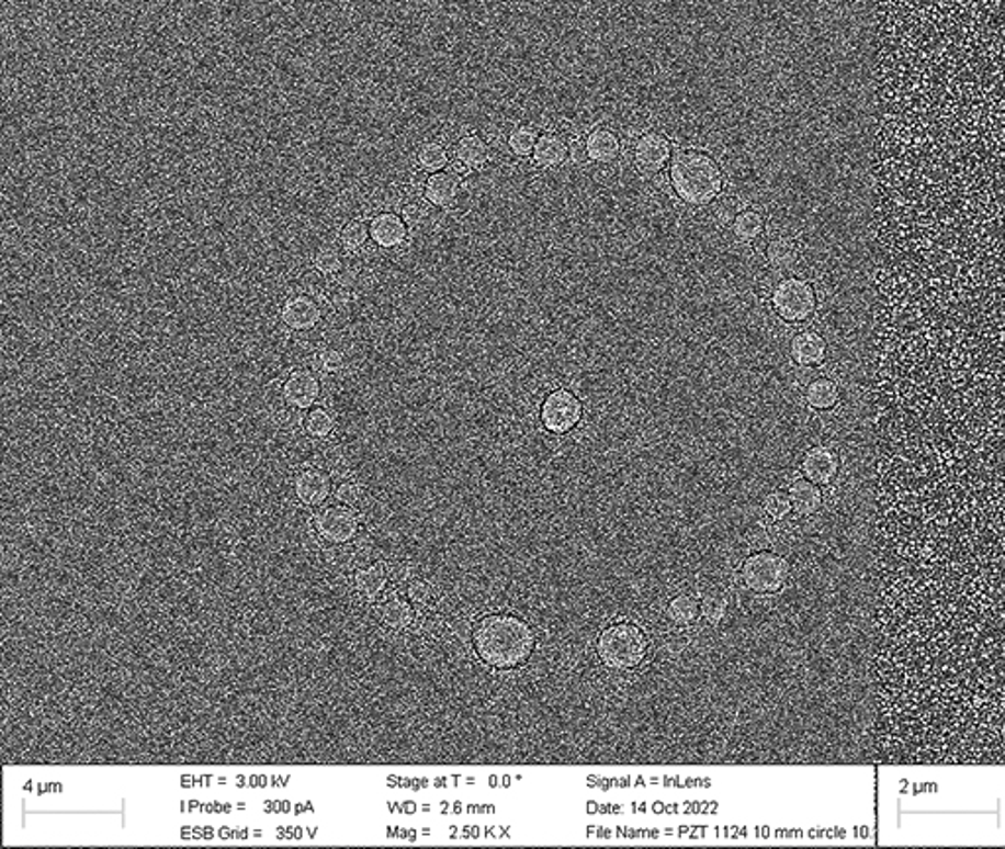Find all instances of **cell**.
<instances>
[{"label": "cell", "instance_id": "f1b7e54d", "mask_svg": "<svg viewBox=\"0 0 1005 849\" xmlns=\"http://www.w3.org/2000/svg\"><path fill=\"white\" fill-rule=\"evenodd\" d=\"M764 231V218L758 213L754 211H743L741 214H736L735 220H733V234L738 241L743 244H753V241L758 240L763 236Z\"/></svg>", "mask_w": 1005, "mask_h": 849}, {"label": "cell", "instance_id": "1f68e13d", "mask_svg": "<svg viewBox=\"0 0 1005 849\" xmlns=\"http://www.w3.org/2000/svg\"><path fill=\"white\" fill-rule=\"evenodd\" d=\"M448 171H450V173H454V176L456 177H460L462 181H464L466 177H470L472 176V173H474V171H470V169H467V167L464 166V163H460L458 159H452V161H450V166H448Z\"/></svg>", "mask_w": 1005, "mask_h": 849}, {"label": "cell", "instance_id": "2e32d148", "mask_svg": "<svg viewBox=\"0 0 1005 849\" xmlns=\"http://www.w3.org/2000/svg\"><path fill=\"white\" fill-rule=\"evenodd\" d=\"M664 619L670 624L671 629L689 630L696 626V622L701 619L699 612V599L696 592L681 591L674 595L666 609H664Z\"/></svg>", "mask_w": 1005, "mask_h": 849}, {"label": "cell", "instance_id": "7c38bea8", "mask_svg": "<svg viewBox=\"0 0 1005 849\" xmlns=\"http://www.w3.org/2000/svg\"><path fill=\"white\" fill-rule=\"evenodd\" d=\"M372 244L380 250L395 251L409 244V228L399 214L382 213L370 220Z\"/></svg>", "mask_w": 1005, "mask_h": 849}, {"label": "cell", "instance_id": "5bb4252c", "mask_svg": "<svg viewBox=\"0 0 1005 849\" xmlns=\"http://www.w3.org/2000/svg\"><path fill=\"white\" fill-rule=\"evenodd\" d=\"M399 216L409 228V238H422L440 220V211L425 199V194H420L400 206Z\"/></svg>", "mask_w": 1005, "mask_h": 849}, {"label": "cell", "instance_id": "4fadbf2b", "mask_svg": "<svg viewBox=\"0 0 1005 849\" xmlns=\"http://www.w3.org/2000/svg\"><path fill=\"white\" fill-rule=\"evenodd\" d=\"M840 469V460L837 453L825 445H815L801 460V475L803 479L811 480L820 487L831 485Z\"/></svg>", "mask_w": 1005, "mask_h": 849}, {"label": "cell", "instance_id": "ba28073f", "mask_svg": "<svg viewBox=\"0 0 1005 849\" xmlns=\"http://www.w3.org/2000/svg\"><path fill=\"white\" fill-rule=\"evenodd\" d=\"M584 418L581 400L566 388L552 390L540 407V422L552 435H566L576 430Z\"/></svg>", "mask_w": 1005, "mask_h": 849}, {"label": "cell", "instance_id": "83f0119b", "mask_svg": "<svg viewBox=\"0 0 1005 849\" xmlns=\"http://www.w3.org/2000/svg\"><path fill=\"white\" fill-rule=\"evenodd\" d=\"M415 161H417V169L429 173V176H434V173H440L444 171V167L450 166V154H448L447 146L440 144V142H425L420 144L417 148V154H415Z\"/></svg>", "mask_w": 1005, "mask_h": 849}, {"label": "cell", "instance_id": "8992f818", "mask_svg": "<svg viewBox=\"0 0 1005 849\" xmlns=\"http://www.w3.org/2000/svg\"><path fill=\"white\" fill-rule=\"evenodd\" d=\"M336 483L325 469L301 465L287 473V495L303 512H313L332 500Z\"/></svg>", "mask_w": 1005, "mask_h": 849}, {"label": "cell", "instance_id": "4316f807", "mask_svg": "<svg viewBox=\"0 0 1005 849\" xmlns=\"http://www.w3.org/2000/svg\"><path fill=\"white\" fill-rule=\"evenodd\" d=\"M840 400V390L835 381L831 378H813L805 388V403L815 410H831L837 407Z\"/></svg>", "mask_w": 1005, "mask_h": 849}, {"label": "cell", "instance_id": "ffe728a7", "mask_svg": "<svg viewBox=\"0 0 1005 849\" xmlns=\"http://www.w3.org/2000/svg\"><path fill=\"white\" fill-rule=\"evenodd\" d=\"M587 159L597 166H611L621 156V139L607 128H597L586 139Z\"/></svg>", "mask_w": 1005, "mask_h": 849}, {"label": "cell", "instance_id": "9a60e30c", "mask_svg": "<svg viewBox=\"0 0 1005 849\" xmlns=\"http://www.w3.org/2000/svg\"><path fill=\"white\" fill-rule=\"evenodd\" d=\"M464 191V181L450 171H440L429 177L425 186V199L438 211H448L456 206Z\"/></svg>", "mask_w": 1005, "mask_h": 849}, {"label": "cell", "instance_id": "ac0fdd59", "mask_svg": "<svg viewBox=\"0 0 1005 849\" xmlns=\"http://www.w3.org/2000/svg\"><path fill=\"white\" fill-rule=\"evenodd\" d=\"M342 428H346L345 415L336 408L318 405L305 415V432L315 440H328Z\"/></svg>", "mask_w": 1005, "mask_h": 849}, {"label": "cell", "instance_id": "f546056e", "mask_svg": "<svg viewBox=\"0 0 1005 849\" xmlns=\"http://www.w3.org/2000/svg\"><path fill=\"white\" fill-rule=\"evenodd\" d=\"M539 138V132L534 126H517V128L512 129L507 144H509L512 156L524 159L534 154Z\"/></svg>", "mask_w": 1005, "mask_h": 849}, {"label": "cell", "instance_id": "3957f363", "mask_svg": "<svg viewBox=\"0 0 1005 849\" xmlns=\"http://www.w3.org/2000/svg\"><path fill=\"white\" fill-rule=\"evenodd\" d=\"M674 193L688 206H708L723 191V171L718 161L701 151H680L671 161Z\"/></svg>", "mask_w": 1005, "mask_h": 849}, {"label": "cell", "instance_id": "cb8c5ba5", "mask_svg": "<svg viewBox=\"0 0 1005 849\" xmlns=\"http://www.w3.org/2000/svg\"><path fill=\"white\" fill-rule=\"evenodd\" d=\"M336 241H338L340 248L346 251V256H355V253L365 250V248L372 244L370 220L350 218V220L345 222V224L338 228Z\"/></svg>", "mask_w": 1005, "mask_h": 849}, {"label": "cell", "instance_id": "7402d4cb", "mask_svg": "<svg viewBox=\"0 0 1005 849\" xmlns=\"http://www.w3.org/2000/svg\"><path fill=\"white\" fill-rule=\"evenodd\" d=\"M729 610H731V597H729V592L725 589L709 587V589L701 592L699 612H701L703 624L709 629H719L729 616Z\"/></svg>", "mask_w": 1005, "mask_h": 849}, {"label": "cell", "instance_id": "7a4b0ae2", "mask_svg": "<svg viewBox=\"0 0 1005 849\" xmlns=\"http://www.w3.org/2000/svg\"><path fill=\"white\" fill-rule=\"evenodd\" d=\"M654 642L636 622L617 620L597 632L594 659L607 677H636L652 665Z\"/></svg>", "mask_w": 1005, "mask_h": 849}, {"label": "cell", "instance_id": "44dd1931", "mask_svg": "<svg viewBox=\"0 0 1005 849\" xmlns=\"http://www.w3.org/2000/svg\"><path fill=\"white\" fill-rule=\"evenodd\" d=\"M790 351L801 367H815L827 358V343L817 332H801L791 340Z\"/></svg>", "mask_w": 1005, "mask_h": 849}, {"label": "cell", "instance_id": "8fae6325", "mask_svg": "<svg viewBox=\"0 0 1005 849\" xmlns=\"http://www.w3.org/2000/svg\"><path fill=\"white\" fill-rule=\"evenodd\" d=\"M670 158V139L656 132H646L634 144L633 163L643 176H658Z\"/></svg>", "mask_w": 1005, "mask_h": 849}, {"label": "cell", "instance_id": "5b68a950", "mask_svg": "<svg viewBox=\"0 0 1005 849\" xmlns=\"http://www.w3.org/2000/svg\"><path fill=\"white\" fill-rule=\"evenodd\" d=\"M791 565L783 555L773 552H754L746 555L738 567V579L746 591L754 595H776L790 581Z\"/></svg>", "mask_w": 1005, "mask_h": 849}, {"label": "cell", "instance_id": "484cf974", "mask_svg": "<svg viewBox=\"0 0 1005 849\" xmlns=\"http://www.w3.org/2000/svg\"><path fill=\"white\" fill-rule=\"evenodd\" d=\"M766 261L768 265L773 269V271H788V269L793 268L800 259V248L798 244L793 241V238H788V236H780V238H773L768 246H766Z\"/></svg>", "mask_w": 1005, "mask_h": 849}, {"label": "cell", "instance_id": "30bf717a", "mask_svg": "<svg viewBox=\"0 0 1005 849\" xmlns=\"http://www.w3.org/2000/svg\"><path fill=\"white\" fill-rule=\"evenodd\" d=\"M281 397L285 405L295 410L308 412L310 408L318 407L325 398L323 381L310 367H295L283 373V387Z\"/></svg>", "mask_w": 1005, "mask_h": 849}, {"label": "cell", "instance_id": "277c9868", "mask_svg": "<svg viewBox=\"0 0 1005 849\" xmlns=\"http://www.w3.org/2000/svg\"><path fill=\"white\" fill-rule=\"evenodd\" d=\"M363 528V517L358 510L338 505L335 500L313 512H305L303 522V530L313 535L318 544L325 545L350 544L362 534Z\"/></svg>", "mask_w": 1005, "mask_h": 849}, {"label": "cell", "instance_id": "d4e9b609", "mask_svg": "<svg viewBox=\"0 0 1005 849\" xmlns=\"http://www.w3.org/2000/svg\"><path fill=\"white\" fill-rule=\"evenodd\" d=\"M454 159L464 163L474 173L482 171L489 161V146L479 136L470 134L454 144Z\"/></svg>", "mask_w": 1005, "mask_h": 849}, {"label": "cell", "instance_id": "52a82bcc", "mask_svg": "<svg viewBox=\"0 0 1005 849\" xmlns=\"http://www.w3.org/2000/svg\"><path fill=\"white\" fill-rule=\"evenodd\" d=\"M772 305L786 322H805L817 308V295L815 288L803 279H782L773 288Z\"/></svg>", "mask_w": 1005, "mask_h": 849}, {"label": "cell", "instance_id": "e0dca14e", "mask_svg": "<svg viewBox=\"0 0 1005 849\" xmlns=\"http://www.w3.org/2000/svg\"><path fill=\"white\" fill-rule=\"evenodd\" d=\"M569 158V142L560 136L556 132H549V134H542L539 138V144L534 148V154H532V161L534 166L539 169H558V167L564 166Z\"/></svg>", "mask_w": 1005, "mask_h": 849}, {"label": "cell", "instance_id": "603a6c76", "mask_svg": "<svg viewBox=\"0 0 1005 849\" xmlns=\"http://www.w3.org/2000/svg\"><path fill=\"white\" fill-rule=\"evenodd\" d=\"M348 256L338 241L325 240L318 244L310 256V268L317 269L320 275L332 279L342 273Z\"/></svg>", "mask_w": 1005, "mask_h": 849}, {"label": "cell", "instance_id": "4dcf8cb0", "mask_svg": "<svg viewBox=\"0 0 1005 849\" xmlns=\"http://www.w3.org/2000/svg\"><path fill=\"white\" fill-rule=\"evenodd\" d=\"M764 517L768 518L770 522H783L786 518L790 517L791 512V502L788 493L783 490H772L770 495H766V499L763 502Z\"/></svg>", "mask_w": 1005, "mask_h": 849}, {"label": "cell", "instance_id": "9c48e42d", "mask_svg": "<svg viewBox=\"0 0 1005 849\" xmlns=\"http://www.w3.org/2000/svg\"><path fill=\"white\" fill-rule=\"evenodd\" d=\"M280 324L289 333L317 332L325 324L326 313L323 303L313 296L301 293H287L280 306Z\"/></svg>", "mask_w": 1005, "mask_h": 849}, {"label": "cell", "instance_id": "6da1fadb", "mask_svg": "<svg viewBox=\"0 0 1005 849\" xmlns=\"http://www.w3.org/2000/svg\"><path fill=\"white\" fill-rule=\"evenodd\" d=\"M539 652L531 622L511 612H489L472 622L470 654L495 675L521 673Z\"/></svg>", "mask_w": 1005, "mask_h": 849}, {"label": "cell", "instance_id": "d6986e66", "mask_svg": "<svg viewBox=\"0 0 1005 849\" xmlns=\"http://www.w3.org/2000/svg\"><path fill=\"white\" fill-rule=\"evenodd\" d=\"M791 510L800 518H810L820 512L823 507V490L820 485L808 479H795L788 487Z\"/></svg>", "mask_w": 1005, "mask_h": 849}]
</instances>
